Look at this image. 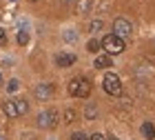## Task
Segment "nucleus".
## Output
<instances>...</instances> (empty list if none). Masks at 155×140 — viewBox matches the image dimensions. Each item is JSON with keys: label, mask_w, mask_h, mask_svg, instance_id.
Instances as JSON below:
<instances>
[{"label": "nucleus", "mask_w": 155, "mask_h": 140, "mask_svg": "<svg viewBox=\"0 0 155 140\" xmlns=\"http://www.w3.org/2000/svg\"><path fill=\"white\" fill-rule=\"evenodd\" d=\"M67 91H69V96H73V98H89V94H91V80L89 78H73L71 82H69Z\"/></svg>", "instance_id": "f257e3e1"}, {"label": "nucleus", "mask_w": 155, "mask_h": 140, "mask_svg": "<svg viewBox=\"0 0 155 140\" xmlns=\"http://www.w3.org/2000/svg\"><path fill=\"white\" fill-rule=\"evenodd\" d=\"M102 49L109 56H117L126 49V43H124V38L115 36V33H109V36H104V40H102Z\"/></svg>", "instance_id": "f03ea898"}, {"label": "nucleus", "mask_w": 155, "mask_h": 140, "mask_svg": "<svg viewBox=\"0 0 155 140\" xmlns=\"http://www.w3.org/2000/svg\"><path fill=\"white\" fill-rule=\"evenodd\" d=\"M102 87H104V91H107L109 96H120V94H122V80H120V76L113 73V71L104 73Z\"/></svg>", "instance_id": "7ed1b4c3"}, {"label": "nucleus", "mask_w": 155, "mask_h": 140, "mask_svg": "<svg viewBox=\"0 0 155 140\" xmlns=\"http://www.w3.org/2000/svg\"><path fill=\"white\" fill-rule=\"evenodd\" d=\"M38 127L42 129H55L58 127V111L55 109H47L38 114Z\"/></svg>", "instance_id": "20e7f679"}, {"label": "nucleus", "mask_w": 155, "mask_h": 140, "mask_svg": "<svg viewBox=\"0 0 155 140\" xmlns=\"http://www.w3.org/2000/svg\"><path fill=\"white\" fill-rule=\"evenodd\" d=\"M113 33L120 36V38H126V36H131V33H133V25L126 18H115L113 20Z\"/></svg>", "instance_id": "39448f33"}, {"label": "nucleus", "mask_w": 155, "mask_h": 140, "mask_svg": "<svg viewBox=\"0 0 155 140\" xmlns=\"http://www.w3.org/2000/svg\"><path fill=\"white\" fill-rule=\"evenodd\" d=\"M33 96H36L38 100H49V98L53 96V85L40 82V85H36V89H33Z\"/></svg>", "instance_id": "423d86ee"}, {"label": "nucleus", "mask_w": 155, "mask_h": 140, "mask_svg": "<svg viewBox=\"0 0 155 140\" xmlns=\"http://www.w3.org/2000/svg\"><path fill=\"white\" fill-rule=\"evenodd\" d=\"M55 65L58 67H71V65H75V56L73 53H69V51H62V53H58L55 56Z\"/></svg>", "instance_id": "0eeeda50"}, {"label": "nucleus", "mask_w": 155, "mask_h": 140, "mask_svg": "<svg viewBox=\"0 0 155 140\" xmlns=\"http://www.w3.org/2000/svg\"><path fill=\"white\" fill-rule=\"evenodd\" d=\"M93 65H95L97 69H109V67H113V60H111V56H109V53H100V56L95 58Z\"/></svg>", "instance_id": "6e6552de"}, {"label": "nucleus", "mask_w": 155, "mask_h": 140, "mask_svg": "<svg viewBox=\"0 0 155 140\" xmlns=\"http://www.w3.org/2000/svg\"><path fill=\"white\" fill-rule=\"evenodd\" d=\"M140 129H142V136L146 140H155V125L153 122L146 120V122H142V127H140Z\"/></svg>", "instance_id": "1a4fd4ad"}, {"label": "nucleus", "mask_w": 155, "mask_h": 140, "mask_svg": "<svg viewBox=\"0 0 155 140\" xmlns=\"http://www.w3.org/2000/svg\"><path fill=\"white\" fill-rule=\"evenodd\" d=\"M5 114L9 116V118H16V116H20V111H18V102H16V100L5 102Z\"/></svg>", "instance_id": "9d476101"}, {"label": "nucleus", "mask_w": 155, "mask_h": 140, "mask_svg": "<svg viewBox=\"0 0 155 140\" xmlns=\"http://www.w3.org/2000/svg\"><path fill=\"white\" fill-rule=\"evenodd\" d=\"M95 116H97V107L93 102H89L87 109H84V118H87V120H95Z\"/></svg>", "instance_id": "9b49d317"}, {"label": "nucleus", "mask_w": 155, "mask_h": 140, "mask_svg": "<svg viewBox=\"0 0 155 140\" xmlns=\"http://www.w3.org/2000/svg\"><path fill=\"white\" fill-rule=\"evenodd\" d=\"M100 49H102V40H89V45H87V51L91 53H100Z\"/></svg>", "instance_id": "f8f14e48"}, {"label": "nucleus", "mask_w": 155, "mask_h": 140, "mask_svg": "<svg viewBox=\"0 0 155 140\" xmlns=\"http://www.w3.org/2000/svg\"><path fill=\"white\" fill-rule=\"evenodd\" d=\"M75 118H78V111L69 107V109L64 111V122H75Z\"/></svg>", "instance_id": "ddd939ff"}, {"label": "nucleus", "mask_w": 155, "mask_h": 140, "mask_svg": "<svg viewBox=\"0 0 155 140\" xmlns=\"http://www.w3.org/2000/svg\"><path fill=\"white\" fill-rule=\"evenodd\" d=\"M16 40H18V45L25 47L27 43H29V33H27V31H18V38H16Z\"/></svg>", "instance_id": "4468645a"}, {"label": "nucleus", "mask_w": 155, "mask_h": 140, "mask_svg": "<svg viewBox=\"0 0 155 140\" xmlns=\"http://www.w3.org/2000/svg\"><path fill=\"white\" fill-rule=\"evenodd\" d=\"M18 102V111H20V116H25L27 111H29V102L27 100H16Z\"/></svg>", "instance_id": "2eb2a0df"}, {"label": "nucleus", "mask_w": 155, "mask_h": 140, "mask_svg": "<svg viewBox=\"0 0 155 140\" xmlns=\"http://www.w3.org/2000/svg\"><path fill=\"white\" fill-rule=\"evenodd\" d=\"M18 89H20V82H18L16 78H13V80H9V85H7V91H9V94H13V91H18Z\"/></svg>", "instance_id": "dca6fc26"}, {"label": "nucleus", "mask_w": 155, "mask_h": 140, "mask_svg": "<svg viewBox=\"0 0 155 140\" xmlns=\"http://www.w3.org/2000/svg\"><path fill=\"white\" fill-rule=\"evenodd\" d=\"M102 27H104L102 20H93V22L89 25V29H91V31H102Z\"/></svg>", "instance_id": "f3484780"}, {"label": "nucleus", "mask_w": 155, "mask_h": 140, "mask_svg": "<svg viewBox=\"0 0 155 140\" xmlns=\"http://www.w3.org/2000/svg\"><path fill=\"white\" fill-rule=\"evenodd\" d=\"M71 140H89V138H87V134H82V131H75L71 136Z\"/></svg>", "instance_id": "a211bd4d"}, {"label": "nucleus", "mask_w": 155, "mask_h": 140, "mask_svg": "<svg viewBox=\"0 0 155 140\" xmlns=\"http://www.w3.org/2000/svg\"><path fill=\"white\" fill-rule=\"evenodd\" d=\"M0 45H2V47L7 45V31L2 29V27H0Z\"/></svg>", "instance_id": "6ab92c4d"}, {"label": "nucleus", "mask_w": 155, "mask_h": 140, "mask_svg": "<svg viewBox=\"0 0 155 140\" xmlns=\"http://www.w3.org/2000/svg\"><path fill=\"white\" fill-rule=\"evenodd\" d=\"M75 38H78V36H75L73 31H64V40H71V43H73Z\"/></svg>", "instance_id": "aec40b11"}, {"label": "nucleus", "mask_w": 155, "mask_h": 140, "mask_svg": "<svg viewBox=\"0 0 155 140\" xmlns=\"http://www.w3.org/2000/svg\"><path fill=\"white\" fill-rule=\"evenodd\" d=\"M89 140H107V138H104V136H102V134H93V136H91V138H89Z\"/></svg>", "instance_id": "412c9836"}, {"label": "nucleus", "mask_w": 155, "mask_h": 140, "mask_svg": "<svg viewBox=\"0 0 155 140\" xmlns=\"http://www.w3.org/2000/svg\"><path fill=\"white\" fill-rule=\"evenodd\" d=\"M107 140H120V138H115V136H109V138H107Z\"/></svg>", "instance_id": "4be33fe9"}, {"label": "nucleus", "mask_w": 155, "mask_h": 140, "mask_svg": "<svg viewBox=\"0 0 155 140\" xmlns=\"http://www.w3.org/2000/svg\"><path fill=\"white\" fill-rule=\"evenodd\" d=\"M0 85H2V73H0Z\"/></svg>", "instance_id": "5701e85b"}, {"label": "nucleus", "mask_w": 155, "mask_h": 140, "mask_svg": "<svg viewBox=\"0 0 155 140\" xmlns=\"http://www.w3.org/2000/svg\"><path fill=\"white\" fill-rule=\"evenodd\" d=\"M29 2H36V0H29Z\"/></svg>", "instance_id": "b1692460"}, {"label": "nucleus", "mask_w": 155, "mask_h": 140, "mask_svg": "<svg viewBox=\"0 0 155 140\" xmlns=\"http://www.w3.org/2000/svg\"><path fill=\"white\" fill-rule=\"evenodd\" d=\"M0 140H5V138H2V136H0Z\"/></svg>", "instance_id": "393cba45"}]
</instances>
